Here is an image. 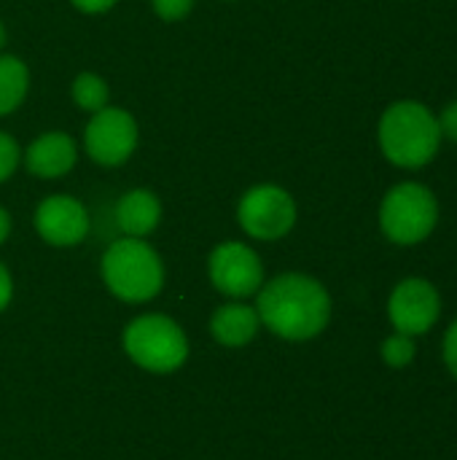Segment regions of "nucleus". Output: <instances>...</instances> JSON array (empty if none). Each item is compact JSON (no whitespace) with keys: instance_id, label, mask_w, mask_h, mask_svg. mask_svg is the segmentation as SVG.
Returning <instances> with one entry per match:
<instances>
[{"instance_id":"obj_1","label":"nucleus","mask_w":457,"mask_h":460,"mask_svg":"<svg viewBox=\"0 0 457 460\" xmlns=\"http://www.w3.org/2000/svg\"><path fill=\"white\" fill-rule=\"evenodd\" d=\"M256 313L261 323L288 342H307L331 321V294L304 272H283L259 288Z\"/></svg>"},{"instance_id":"obj_2","label":"nucleus","mask_w":457,"mask_h":460,"mask_svg":"<svg viewBox=\"0 0 457 460\" xmlns=\"http://www.w3.org/2000/svg\"><path fill=\"white\" fill-rule=\"evenodd\" d=\"M377 140L391 164L401 170H420L436 159L444 137L436 113L426 102L396 100L380 116Z\"/></svg>"},{"instance_id":"obj_3","label":"nucleus","mask_w":457,"mask_h":460,"mask_svg":"<svg viewBox=\"0 0 457 460\" xmlns=\"http://www.w3.org/2000/svg\"><path fill=\"white\" fill-rule=\"evenodd\" d=\"M100 270L108 291L129 305L154 299L164 286V264L140 237H121L110 243L102 253Z\"/></svg>"},{"instance_id":"obj_4","label":"nucleus","mask_w":457,"mask_h":460,"mask_svg":"<svg viewBox=\"0 0 457 460\" xmlns=\"http://www.w3.org/2000/svg\"><path fill=\"white\" fill-rule=\"evenodd\" d=\"M439 224V199L420 181L396 183L380 202V229L401 248L426 243Z\"/></svg>"},{"instance_id":"obj_5","label":"nucleus","mask_w":457,"mask_h":460,"mask_svg":"<svg viewBox=\"0 0 457 460\" xmlns=\"http://www.w3.org/2000/svg\"><path fill=\"white\" fill-rule=\"evenodd\" d=\"M124 350L137 367L156 375H170L186 364L189 340L172 318L151 313L127 323Z\"/></svg>"},{"instance_id":"obj_6","label":"nucleus","mask_w":457,"mask_h":460,"mask_svg":"<svg viewBox=\"0 0 457 460\" xmlns=\"http://www.w3.org/2000/svg\"><path fill=\"white\" fill-rule=\"evenodd\" d=\"M237 221L250 237L261 243H275L294 229L296 202L283 186L261 183L242 194L237 205Z\"/></svg>"},{"instance_id":"obj_7","label":"nucleus","mask_w":457,"mask_h":460,"mask_svg":"<svg viewBox=\"0 0 457 460\" xmlns=\"http://www.w3.org/2000/svg\"><path fill=\"white\" fill-rule=\"evenodd\" d=\"M442 318V294L426 278H404L388 296V321L407 337L428 334Z\"/></svg>"},{"instance_id":"obj_8","label":"nucleus","mask_w":457,"mask_h":460,"mask_svg":"<svg viewBox=\"0 0 457 460\" xmlns=\"http://www.w3.org/2000/svg\"><path fill=\"white\" fill-rule=\"evenodd\" d=\"M83 146L89 159L97 164L119 167L137 148V121L124 108L105 105L102 111L92 113L83 129Z\"/></svg>"},{"instance_id":"obj_9","label":"nucleus","mask_w":457,"mask_h":460,"mask_svg":"<svg viewBox=\"0 0 457 460\" xmlns=\"http://www.w3.org/2000/svg\"><path fill=\"white\" fill-rule=\"evenodd\" d=\"M207 272L210 283L232 299L253 296L264 286V264L259 253L245 243H221L213 248Z\"/></svg>"},{"instance_id":"obj_10","label":"nucleus","mask_w":457,"mask_h":460,"mask_svg":"<svg viewBox=\"0 0 457 460\" xmlns=\"http://www.w3.org/2000/svg\"><path fill=\"white\" fill-rule=\"evenodd\" d=\"M35 229L48 245L73 248V245L83 243V237L89 234V213L75 197L54 194L38 205Z\"/></svg>"},{"instance_id":"obj_11","label":"nucleus","mask_w":457,"mask_h":460,"mask_svg":"<svg viewBox=\"0 0 457 460\" xmlns=\"http://www.w3.org/2000/svg\"><path fill=\"white\" fill-rule=\"evenodd\" d=\"M75 159H78L75 140L65 132H46V135L35 137L24 151L27 172L35 178H43V181L67 175L75 167Z\"/></svg>"},{"instance_id":"obj_12","label":"nucleus","mask_w":457,"mask_h":460,"mask_svg":"<svg viewBox=\"0 0 457 460\" xmlns=\"http://www.w3.org/2000/svg\"><path fill=\"white\" fill-rule=\"evenodd\" d=\"M116 226L124 237H145L162 221V202L148 189H132L116 202Z\"/></svg>"},{"instance_id":"obj_13","label":"nucleus","mask_w":457,"mask_h":460,"mask_svg":"<svg viewBox=\"0 0 457 460\" xmlns=\"http://www.w3.org/2000/svg\"><path fill=\"white\" fill-rule=\"evenodd\" d=\"M259 326H261V318H259L256 307L242 305V302L224 305L210 318V334L215 337V342H221L226 348L248 345L259 334Z\"/></svg>"},{"instance_id":"obj_14","label":"nucleus","mask_w":457,"mask_h":460,"mask_svg":"<svg viewBox=\"0 0 457 460\" xmlns=\"http://www.w3.org/2000/svg\"><path fill=\"white\" fill-rule=\"evenodd\" d=\"M30 89V70L13 54H0V116L13 113Z\"/></svg>"},{"instance_id":"obj_15","label":"nucleus","mask_w":457,"mask_h":460,"mask_svg":"<svg viewBox=\"0 0 457 460\" xmlns=\"http://www.w3.org/2000/svg\"><path fill=\"white\" fill-rule=\"evenodd\" d=\"M73 100L81 111L97 113L108 105V84L97 73H81L73 81Z\"/></svg>"},{"instance_id":"obj_16","label":"nucleus","mask_w":457,"mask_h":460,"mask_svg":"<svg viewBox=\"0 0 457 460\" xmlns=\"http://www.w3.org/2000/svg\"><path fill=\"white\" fill-rule=\"evenodd\" d=\"M380 356H382L385 367H391V369H407L415 361V356H417V340L393 332L391 337L382 340Z\"/></svg>"},{"instance_id":"obj_17","label":"nucleus","mask_w":457,"mask_h":460,"mask_svg":"<svg viewBox=\"0 0 457 460\" xmlns=\"http://www.w3.org/2000/svg\"><path fill=\"white\" fill-rule=\"evenodd\" d=\"M19 162H22V148H19V143H16L11 135L0 132V183L8 181V178L16 172Z\"/></svg>"},{"instance_id":"obj_18","label":"nucleus","mask_w":457,"mask_h":460,"mask_svg":"<svg viewBox=\"0 0 457 460\" xmlns=\"http://www.w3.org/2000/svg\"><path fill=\"white\" fill-rule=\"evenodd\" d=\"M154 11L159 19L164 22H180L191 13L194 8V0H151Z\"/></svg>"},{"instance_id":"obj_19","label":"nucleus","mask_w":457,"mask_h":460,"mask_svg":"<svg viewBox=\"0 0 457 460\" xmlns=\"http://www.w3.org/2000/svg\"><path fill=\"white\" fill-rule=\"evenodd\" d=\"M442 361L447 367V372L453 375L457 383V318L450 323V329L444 332V342H442Z\"/></svg>"},{"instance_id":"obj_20","label":"nucleus","mask_w":457,"mask_h":460,"mask_svg":"<svg viewBox=\"0 0 457 460\" xmlns=\"http://www.w3.org/2000/svg\"><path fill=\"white\" fill-rule=\"evenodd\" d=\"M439 119V129H442V137L457 143V100H453L450 105H444V111L436 116Z\"/></svg>"},{"instance_id":"obj_21","label":"nucleus","mask_w":457,"mask_h":460,"mask_svg":"<svg viewBox=\"0 0 457 460\" xmlns=\"http://www.w3.org/2000/svg\"><path fill=\"white\" fill-rule=\"evenodd\" d=\"M11 296H13V280H11L8 267L0 261V313L11 305Z\"/></svg>"},{"instance_id":"obj_22","label":"nucleus","mask_w":457,"mask_h":460,"mask_svg":"<svg viewBox=\"0 0 457 460\" xmlns=\"http://www.w3.org/2000/svg\"><path fill=\"white\" fill-rule=\"evenodd\" d=\"M78 11H83V13H105V11H110L119 0H70Z\"/></svg>"},{"instance_id":"obj_23","label":"nucleus","mask_w":457,"mask_h":460,"mask_svg":"<svg viewBox=\"0 0 457 460\" xmlns=\"http://www.w3.org/2000/svg\"><path fill=\"white\" fill-rule=\"evenodd\" d=\"M8 234H11V216L5 208H0V245L8 240Z\"/></svg>"},{"instance_id":"obj_24","label":"nucleus","mask_w":457,"mask_h":460,"mask_svg":"<svg viewBox=\"0 0 457 460\" xmlns=\"http://www.w3.org/2000/svg\"><path fill=\"white\" fill-rule=\"evenodd\" d=\"M3 43H5V27H3V22H0V49H3Z\"/></svg>"}]
</instances>
